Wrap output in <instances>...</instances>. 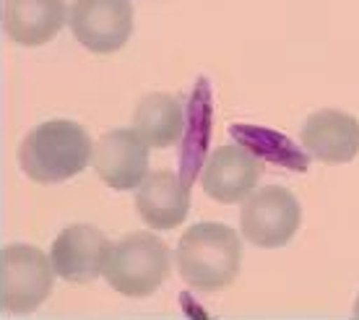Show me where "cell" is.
<instances>
[{"label": "cell", "mask_w": 359, "mask_h": 320, "mask_svg": "<svg viewBox=\"0 0 359 320\" xmlns=\"http://www.w3.org/2000/svg\"><path fill=\"white\" fill-rule=\"evenodd\" d=\"M302 208L287 187L269 185L243 201L240 229L258 248H284L299 229Z\"/></svg>", "instance_id": "cell-5"}, {"label": "cell", "mask_w": 359, "mask_h": 320, "mask_svg": "<svg viewBox=\"0 0 359 320\" xmlns=\"http://www.w3.org/2000/svg\"><path fill=\"white\" fill-rule=\"evenodd\" d=\"M135 208L151 229H175L190 211V185L175 172H151L138 185Z\"/></svg>", "instance_id": "cell-11"}, {"label": "cell", "mask_w": 359, "mask_h": 320, "mask_svg": "<svg viewBox=\"0 0 359 320\" xmlns=\"http://www.w3.org/2000/svg\"><path fill=\"white\" fill-rule=\"evenodd\" d=\"M149 143L133 128H115L99 138L91 164L99 180L115 190L138 187L149 175Z\"/></svg>", "instance_id": "cell-8"}, {"label": "cell", "mask_w": 359, "mask_h": 320, "mask_svg": "<svg viewBox=\"0 0 359 320\" xmlns=\"http://www.w3.org/2000/svg\"><path fill=\"white\" fill-rule=\"evenodd\" d=\"M65 16V0H6L3 27L16 45L39 47L57 36Z\"/></svg>", "instance_id": "cell-12"}, {"label": "cell", "mask_w": 359, "mask_h": 320, "mask_svg": "<svg viewBox=\"0 0 359 320\" xmlns=\"http://www.w3.org/2000/svg\"><path fill=\"white\" fill-rule=\"evenodd\" d=\"M0 307L11 315H29L53 292V258L34 245H6L0 250Z\"/></svg>", "instance_id": "cell-4"}, {"label": "cell", "mask_w": 359, "mask_h": 320, "mask_svg": "<svg viewBox=\"0 0 359 320\" xmlns=\"http://www.w3.org/2000/svg\"><path fill=\"white\" fill-rule=\"evenodd\" d=\"M263 178V161L245 146H219L203 164L201 187L216 204H240Z\"/></svg>", "instance_id": "cell-7"}, {"label": "cell", "mask_w": 359, "mask_h": 320, "mask_svg": "<svg viewBox=\"0 0 359 320\" xmlns=\"http://www.w3.org/2000/svg\"><path fill=\"white\" fill-rule=\"evenodd\" d=\"M175 260L188 286L198 292H219L240 274L243 242L226 224L201 222L180 237Z\"/></svg>", "instance_id": "cell-2"}, {"label": "cell", "mask_w": 359, "mask_h": 320, "mask_svg": "<svg viewBox=\"0 0 359 320\" xmlns=\"http://www.w3.org/2000/svg\"><path fill=\"white\" fill-rule=\"evenodd\" d=\"M302 146L323 164H346L359 154V120L341 109H318L302 125Z\"/></svg>", "instance_id": "cell-10"}, {"label": "cell", "mask_w": 359, "mask_h": 320, "mask_svg": "<svg viewBox=\"0 0 359 320\" xmlns=\"http://www.w3.org/2000/svg\"><path fill=\"white\" fill-rule=\"evenodd\" d=\"M354 315L359 318V297H357V305H354Z\"/></svg>", "instance_id": "cell-14"}, {"label": "cell", "mask_w": 359, "mask_h": 320, "mask_svg": "<svg viewBox=\"0 0 359 320\" xmlns=\"http://www.w3.org/2000/svg\"><path fill=\"white\" fill-rule=\"evenodd\" d=\"M109 248L112 242L104 237L102 229L91 224H73L60 232L53 242L50 258H53L55 274L71 284H89L104 274Z\"/></svg>", "instance_id": "cell-9"}, {"label": "cell", "mask_w": 359, "mask_h": 320, "mask_svg": "<svg viewBox=\"0 0 359 320\" xmlns=\"http://www.w3.org/2000/svg\"><path fill=\"white\" fill-rule=\"evenodd\" d=\"M68 21L89 53L112 55L133 34V6L130 0H76Z\"/></svg>", "instance_id": "cell-6"}, {"label": "cell", "mask_w": 359, "mask_h": 320, "mask_svg": "<svg viewBox=\"0 0 359 320\" xmlns=\"http://www.w3.org/2000/svg\"><path fill=\"white\" fill-rule=\"evenodd\" d=\"M133 131L144 138L151 149H167L182 138L185 131V112L170 94H146L133 112Z\"/></svg>", "instance_id": "cell-13"}, {"label": "cell", "mask_w": 359, "mask_h": 320, "mask_svg": "<svg viewBox=\"0 0 359 320\" xmlns=\"http://www.w3.org/2000/svg\"><path fill=\"white\" fill-rule=\"evenodd\" d=\"M170 276V250L151 232H133L109 248L104 279L126 297H149Z\"/></svg>", "instance_id": "cell-3"}, {"label": "cell", "mask_w": 359, "mask_h": 320, "mask_svg": "<svg viewBox=\"0 0 359 320\" xmlns=\"http://www.w3.org/2000/svg\"><path fill=\"white\" fill-rule=\"evenodd\" d=\"M94 156L86 128L73 120H50L29 131L18 149V164L39 185H55L81 175Z\"/></svg>", "instance_id": "cell-1"}]
</instances>
